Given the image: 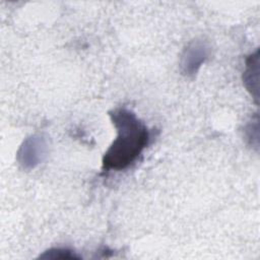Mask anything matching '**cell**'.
<instances>
[{
	"mask_svg": "<svg viewBox=\"0 0 260 260\" xmlns=\"http://www.w3.org/2000/svg\"><path fill=\"white\" fill-rule=\"evenodd\" d=\"M117 137L103 157V171H121L131 166L148 145L150 132L130 110L118 108L110 112Z\"/></svg>",
	"mask_w": 260,
	"mask_h": 260,
	"instance_id": "cell-1",
	"label": "cell"
},
{
	"mask_svg": "<svg viewBox=\"0 0 260 260\" xmlns=\"http://www.w3.org/2000/svg\"><path fill=\"white\" fill-rule=\"evenodd\" d=\"M208 51L209 48L201 41H194L189 44L182 56L181 66L183 73L187 75L194 74L207 59Z\"/></svg>",
	"mask_w": 260,
	"mask_h": 260,
	"instance_id": "cell-2",
	"label": "cell"
},
{
	"mask_svg": "<svg viewBox=\"0 0 260 260\" xmlns=\"http://www.w3.org/2000/svg\"><path fill=\"white\" fill-rule=\"evenodd\" d=\"M45 143L40 136L27 138L20 148V161L24 167H35L42 159Z\"/></svg>",
	"mask_w": 260,
	"mask_h": 260,
	"instance_id": "cell-3",
	"label": "cell"
},
{
	"mask_svg": "<svg viewBox=\"0 0 260 260\" xmlns=\"http://www.w3.org/2000/svg\"><path fill=\"white\" fill-rule=\"evenodd\" d=\"M40 258L42 259H80V256L74 253V251L67 248H52L44 252Z\"/></svg>",
	"mask_w": 260,
	"mask_h": 260,
	"instance_id": "cell-4",
	"label": "cell"
}]
</instances>
